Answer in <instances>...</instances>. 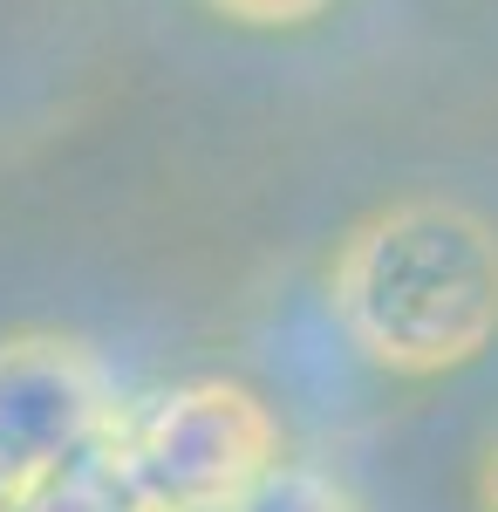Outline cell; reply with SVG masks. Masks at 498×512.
<instances>
[{"label":"cell","instance_id":"obj_1","mask_svg":"<svg viewBox=\"0 0 498 512\" xmlns=\"http://www.w3.org/2000/svg\"><path fill=\"white\" fill-rule=\"evenodd\" d=\"M328 308L369 369L430 383L498 342V226L458 198H396L328 260Z\"/></svg>","mask_w":498,"mask_h":512},{"label":"cell","instance_id":"obj_2","mask_svg":"<svg viewBox=\"0 0 498 512\" xmlns=\"http://www.w3.org/2000/svg\"><path fill=\"white\" fill-rule=\"evenodd\" d=\"M103 465L130 512H239L287 458L273 410L246 383L192 376L123 417Z\"/></svg>","mask_w":498,"mask_h":512},{"label":"cell","instance_id":"obj_3","mask_svg":"<svg viewBox=\"0 0 498 512\" xmlns=\"http://www.w3.org/2000/svg\"><path fill=\"white\" fill-rule=\"evenodd\" d=\"M123 431L110 362L82 335L14 328L0 335V499L41 506L103 458Z\"/></svg>","mask_w":498,"mask_h":512},{"label":"cell","instance_id":"obj_4","mask_svg":"<svg viewBox=\"0 0 498 512\" xmlns=\"http://www.w3.org/2000/svg\"><path fill=\"white\" fill-rule=\"evenodd\" d=\"M239 512H355V499H348V485H335L314 465H280Z\"/></svg>","mask_w":498,"mask_h":512},{"label":"cell","instance_id":"obj_5","mask_svg":"<svg viewBox=\"0 0 498 512\" xmlns=\"http://www.w3.org/2000/svg\"><path fill=\"white\" fill-rule=\"evenodd\" d=\"M212 14H226L239 28H307V21H321L335 0H205Z\"/></svg>","mask_w":498,"mask_h":512},{"label":"cell","instance_id":"obj_6","mask_svg":"<svg viewBox=\"0 0 498 512\" xmlns=\"http://www.w3.org/2000/svg\"><path fill=\"white\" fill-rule=\"evenodd\" d=\"M478 512H498V437L485 444V458H478Z\"/></svg>","mask_w":498,"mask_h":512}]
</instances>
